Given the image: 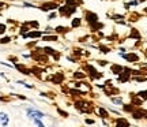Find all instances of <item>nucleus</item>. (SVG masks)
<instances>
[{"label": "nucleus", "instance_id": "26", "mask_svg": "<svg viewBox=\"0 0 147 127\" xmlns=\"http://www.w3.org/2000/svg\"><path fill=\"white\" fill-rule=\"evenodd\" d=\"M0 124L4 127L10 124V116L7 112H0Z\"/></svg>", "mask_w": 147, "mask_h": 127}, {"label": "nucleus", "instance_id": "45", "mask_svg": "<svg viewBox=\"0 0 147 127\" xmlns=\"http://www.w3.org/2000/svg\"><path fill=\"white\" fill-rule=\"evenodd\" d=\"M83 123H84V124H89V126H90V124H95L97 122H95L94 119H91V117H86V119L83 120Z\"/></svg>", "mask_w": 147, "mask_h": 127}, {"label": "nucleus", "instance_id": "19", "mask_svg": "<svg viewBox=\"0 0 147 127\" xmlns=\"http://www.w3.org/2000/svg\"><path fill=\"white\" fill-rule=\"evenodd\" d=\"M136 109V107L132 103H123V105H121V112H124V113H132V112Z\"/></svg>", "mask_w": 147, "mask_h": 127}, {"label": "nucleus", "instance_id": "21", "mask_svg": "<svg viewBox=\"0 0 147 127\" xmlns=\"http://www.w3.org/2000/svg\"><path fill=\"white\" fill-rule=\"evenodd\" d=\"M131 116L134 120H142V119H144V111H142V109L138 107L136 109L131 113Z\"/></svg>", "mask_w": 147, "mask_h": 127}, {"label": "nucleus", "instance_id": "27", "mask_svg": "<svg viewBox=\"0 0 147 127\" xmlns=\"http://www.w3.org/2000/svg\"><path fill=\"white\" fill-rule=\"evenodd\" d=\"M98 51H100V53H102V55H109V53L112 52V48H110L109 45H105V44H100V45H98Z\"/></svg>", "mask_w": 147, "mask_h": 127}, {"label": "nucleus", "instance_id": "38", "mask_svg": "<svg viewBox=\"0 0 147 127\" xmlns=\"http://www.w3.org/2000/svg\"><path fill=\"white\" fill-rule=\"evenodd\" d=\"M56 18H57V10L56 11H51V12H49V14H48V21H53V19H56Z\"/></svg>", "mask_w": 147, "mask_h": 127}, {"label": "nucleus", "instance_id": "36", "mask_svg": "<svg viewBox=\"0 0 147 127\" xmlns=\"http://www.w3.org/2000/svg\"><path fill=\"white\" fill-rule=\"evenodd\" d=\"M97 64L100 66V67H106V66H109V60H104V59H98V60H95Z\"/></svg>", "mask_w": 147, "mask_h": 127}, {"label": "nucleus", "instance_id": "10", "mask_svg": "<svg viewBox=\"0 0 147 127\" xmlns=\"http://www.w3.org/2000/svg\"><path fill=\"white\" fill-rule=\"evenodd\" d=\"M87 94L84 90L82 89H78V88H68V96L74 97V98H79V97H84V96Z\"/></svg>", "mask_w": 147, "mask_h": 127}, {"label": "nucleus", "instance_id": "56", "mask_svg": "<svg viewBox=\"0 0 147 127\" xmlns=\"http://www.w3.org/2000/svg\"><path fill=\"white\" fill-rule=\"evenodd\" d=\"M144 12H146V14H147V7H144Z\"/></svg>", "mask_w": 147, "mask_h": 127}, {"label": "nucleus", "instance_id": "46", "mask_svg": "<svg viewBox=\"0 0 147 127\" xmlns=\"http://www.w3.org/2000/svg\"><path fill=\"white\" fill-rule=\"evenodd\" d=\"M67 60H68V62H71V63H76V62H78V59L75 58V56H71V55H68V56H67Z\"/></svg>", "mask_w": 147, "mask_h": 127}, {"label": "nucleus", "instance_id": "34", "mask_svg": "<svg viewBox=\"0 0 147 127\" xmlns=\"http://www.w3.org/2000/svg\"><path fill=\"white\" fill-rule=\"evenodd\" d=\"M90 38H91V34H84V36H82V37L78 38V42L79 44H86Z\"/></svg>", "mask_w": 147, "mask_h": 127}, {"label": "nucleus", "instance_id": "2", "mask_svg": "<svg viewBox=\"0 0 147 127\" xmlns=\"http://www.w3.org/2000/svg\"><path fill=\"white\" fill-rule=\"evenodd\" d=\"M117 55H119L121 59H124L127 63H131V64L139 63V60H140V56H139L136 52H134V51H131V52H119Z\"/></svg>", "mask_w": 147, "mask_h": 127}, {"label": "nucleus", "instance_id": "18", "mask_svg": "<svg viewBox=\"0 0 147 127\" xmlns=\"http://www.w3.org/2000/svg\"><path fill=\"white\" fill-rule=\"evenodd\" d=\"M72 30L71 29V26H64V25H57V26L55 27V33H57L59 36L61 34V36H64V34H67V33H69Z\"/></svg>", "mask_w": 147, "mask_h": 127}, {"label": "nucleus", "instance_id": "13", "mask_svg": "<svg viewBox=\"0 0 147 127\" xmlns=\"http://www.w3.org/2000/svg\"><path fill=\"white\" fill-rule=\"evenodd\" d=\"M59 40H60V37H59L57 33H48L41 37V41L45 42H59Z\"/></svg>", "mask_w": 147, "mask_h": 127}, {"label": "nucleus", "instance_id": "1", "mask_svg": "<svg viewBox=\"0 0 147 127\" xmlns=\"http://www.w3.org/2000/svg\"><path fill=\"white\" fill-rule=\"evenodd\" d=\"M78 11V8H74V7H69V5H67V4H60L57 7V14L61 18H71V16L75 14Z\"/></svg>", "mask_w": 147, "mask_h": 127}, {"label": "nucleus", "instance_id": "55", "mask_svg": "<svg viewBox=\"0 0 147 127\" xmlns=\"http://www.w3.org/2000/svg\"><path fill=\"white\" fill-rule=\"evenodd\" d=\"M144 119L147 120V112H144Z\"/></svg>", "mask_w": 147, "mask_h": 127}, {"label": "nucleus", "instance_id": "20", "mask_svg": "<svg viewBox=\"0 0 147 127\" xmlns=\"http://www.w3.org/2000/svg\"><path fill=\"white\" fill-rule=\"evenodd\" d=\"M110 98V103L113 104V105H116V107H119V105H123V103H124V98L121 97L120 94H115V96H110L109 97Z\"/></svg>", "mask_w": 147, "mask_h": 127}, {"label": "nucleus", "instance_id": "37", "mask_svg": "<svg viewBox=\"0 0 147 127\" xmlns=\"http://www.w3.org/2000/svg\"><path fill=\"white\" fill-rule=\"evenodd\" d=\"M22 7H23V8H38V5L33 4V3H29V1H23V3H22Z\"/></svg>", "mask_w": 147, "mask_h": 127}, {"label": "nucleus", "instance_id": "3", "mask_svg": "<svg viewBox=\"0 0 147 127\" xmlns=\"http://www.w3.org/2000/svg\"><path fill=\"white\" fill-rule=\"evenodd\" d=\"M26 116L29 117L30 120H34V119H44V117H47V115L42 111L37 109V108L29 107V108H26Z\"/></svg>", "mask_w": 147, "mask_h": 127}, {"label": "nucleus", "instance_id": "16", "mask_svg": "<svg viewBox=\"0 0 147 127\" xmlns=\"http://www.w3.org/2000/svg\"><path fill=\"white\" fill-rule=\"evenodd\" d=\"M83 25V18H80V16H74L71 18V29H79V27H82Z\"/></svg>", "mask_w": 147, "mask_h": 127}, {"label": "nucleus", "instance_id": "35", "mask_svg": "<svg viewBox=\"0 0 147 127\" xmlns=\"http://www.w3.org/2000/svg\"><path fill=\"white\" fill-rule=\"evenodd\" d=\"M108 109H109L110 115H116V116H121V113L123 112L119 111V109H116V108H112V107H108Z\"/></svg>", "mask_w": 147, "mask_h": 127}, {"label": "nucleus", "instance_id": "29", "mask_svg": "<svg viewBox=\"0 0 147 127\" xmlns=\"http://www.w3.org/2000/svg\"><path fill=\"white\" fill-rule=\"evenodd\" d=\"M30 29H32V27L29 26V25H27L26 22H23V23H22L21 26H19V36H22V34H25V33H27L29 30H30Z\"/></svg>", "mask_w": 147, "mask_h": 127}, {"label": "nucleus", "instance_id": "53", "mask_svg": "<svg viewBox=\"0 0 147 127\" xmlns=\"http://www.w3.org/2000/svg\"><path fill=\"white\" fill-rule=\"evenodd\" d=\"M5 5H7L5 3H3V1H0V8H4Z\"/></svg>", "mask_w": 147, "mask_h": 127}, {"label": "nucleus", "instance_id": "33", "mask_svg": "<svg viewBox=\"0 0 147 127\" xmlns=\"http://www.w3.org/2000/svg\"><path fill=\"white\" fill-rule=\"evenodd\" d=\"M64 4L69 5V7H74V8H78L79 5H80L76 0H64Z\"/></svg>", "mask_w": 147, "mask_h": 127}, {"label": "nucleus", "instance_id": "8", "mask_svg": "<svg viewBox=\"0 0 147 127\" xmlns=\"http://www.w3.org/2000/svg\"><path fill=\"white\" fill-rule=\"evenodd\" d=\"M95 113H97L101 119H110V117H112V116H110L109 109H108V108H105V107H102V105L95 107Z\"/></svg>", "mask_w": 147, "mask_h": 127}, {"label": "nucleus", "instance_id": "50", "mask_svg": "<svg viewBox=\"0 0 147 127\" xmlns=\"http://www.w3.org/2000/svg\"><path fill=\"white\" fill-rule=\"evenodd\" d=\"M22 58L23 59H32V52L30 53H22Z\"/></svg>", "mask_w": 147, "mask_h": 127}, {"label": "nucleus", "instance_id": "47", "mask_svg": "<svg viewBox=\"0 0 147 127\" xmlns=\"http://www.w3.org/2000/svg\"><path fill=\"white\" fill-rule=\"evenodd\" d=\"M101 123H102L104 126H109V124H112V122H109V119H101Z\"/></svg>", "mask_w": 147, "mask_h": 127}, {"label": "nucleus", "instance_id": "7", "mask_svg": "<svg viewBox=\"0 0 147 127\" xmlns=\"http://www.w3.org/2000/svg\"><path fill=\"white\" fill-rule=\"evenodd\" d=\"M44 36V32L42 30H29L27 33H25V34H22L21 37L23 38V40H41V37Z\"/></svg>", "mask_w": 147, "mask_h": 127}, {"label": "nucleus", "instance_id": "9", "mask_svg": "<svg viewBox=\"0 0 147 127\" xmlns=\"http://www.w3.org/2000/svg\"><path fill=\"white\" fill-rule=\"evenodd\" d=\"M131 73H128V71H121L119 75H116V81L119 82V84H127V82H129L131 81Z\"/></svg>", "mask_w": 147, "mask_h": 127}, {"label": "nucleus", "instance_id": "11", "mask_svg": "<svg viewBox=\"0 0 147 127\" xmlns=\"http://www.w3.org/2000/svg\"><path fill=\"white\" fill-rule=\"evenodd\" d=\"M82 70H83L84 73L87 74V77L89 75H93V74H95L98 70H97V67H95L94 64H91V63H87V62H84L83 64H82Z\"/></svg>", "mask_w": 147, "mask_h": 127}, {"label": "nucleus", "instance_id": "41", "mask_svg": "<svg viewBox=\"0 0 147 127\" xmlns=\"http://www.w3.org/2000/svg\"><path fill=\"white\" fill-rule=\"evenodd\" d=\"M37 44H38V40H33V41H30V42H26V48L33 49V48L37 47Z\"/></svg>", "mask_w": 147, "mask_h": 127}, {"label": "nucleus", "instance_id": "30", "mask_svg": "<svg viewBox=\"0 0 147 127\" xmlns=\"http://www.w3.org/2000/svg\"><path fill=\"white\" fill-rule=\"evenodd\" d=\"M12 41V37L11 36H0V44L1 45H7V44H10V42Z\"/></svg>", "mask_w": 147, "mask_h": 127}, {"label": "nucleus", "instance_id": "42", "mask_svg": "<svg viewBox=\"0 0 147 127\" xmlns=\"http://www.w3.org/2000/svg\"><path fill=\"white\" fill-rule=\"evenodd\" d=\"M7 25L5 23H0V36H4L5 33H7Z\"/></svg>", "mask_w": 147, "mask_h": 127}, {"label": "nucleus", "instance_id": "31", "mask_svg": "<svg viewBox=\"0 0 147 127\" xmlns=\"http://www.w3.org/2000/svg\"><path fill=\"white\" fill-rule=\"evenodd\" d=\"M56 111H57V113L61 117H63V119H68V117H69V113H68V112L64 111V109H61L60 107H56Z\"/></svg>", "mask_w": 147, "mask_h": 127}, {"label": "nucleus", "instance_id": "39", "mask_svg": "<svg viewBox=\"0 0 147 127\" xmlns=\"http://www.w3.org/2000/svg\"><path fill=\"white\" fill-rule=\"evenodd\" d=\"M26 23L32 27V29H38V27H40V22L38 21H29V22H26Z\"/></svg>", "mask_w": 147, "mask_h": 127}, {"label": "nucleus", "instance_id": "6", "mask_svg": "<svg viewBox=\"0 0 147 127\" xmlns=\"http://www.w3.org/2000/svg\"><path fill=\"white\" fill-rule=\"evenodd\" d=\"M59 3L57 1H51V0H49V1H42L41 4L38 5V8H40V10L41 11H44V12H51V11H56L57 10V7H59Z\"/></svg>", "mask_w": 147, "mask_h": 127}, {"label": "nucleus", "instance_id": "57", "mask_svg": "<svg viewBox=\"0 0 147 127\" xmlns=\"http://www.w3.org/2000/svg\"><path fill=\"white\" fill-rule=\"evenodd\" d=\"M10 1H16V0H10Z\"/></svg>", "mask_w": 147, "mask_h": 127}, {"label": "nucleus", "instance_id": "24", "mask_svg": "<svg viewBox=\"0 0 147 127\" xmlns=\"http://www.w3.org/2000/svg\"><path fill=\"white\" fill-rule=\"evenodd\" d=\"M72 56H75V58L78 59V60H80V59L83 58V52H84V49L83 48H79V47H74L72 49Z\"/></svg>", "mask_w": 147, "mask_h": 127}, {"label": "nucleus", "instance_id": "12", "mask_svg": "<svg viewBox=\"0 0 147 127\" xmlns=\"http://www.w3.org/2000/svg\"><path fill=\"white\" fill-rule=\"evenodd\" d=\"M14 69L18 70L23 75H32V69H29L26 64H23V63H15L14 64Z\"/></svg>", "mask_w": 147, "mask_h": 127}, {"label": "nucleus", "instance_id": "5", "mask_svg": "<svg viewBox=\"0 0 147 127\" xmlns=\"http://www.w3.org/2000/svg\"><path fill=\"white\" fill-rule=\"evenodd\" d=\"M47 81H51L53 85H63L65 82V74L61 73V71H57V73H53L47 78Z\"/></svg>", "mask_w": 147, "mask_h": 127}, {"label": "nucleus", "instance_id": "4", "mask_svg": "<svg viewBox=\"0 0 147 127\" xmlns=\"http://www.w3.org/2000/svg\"><path fill=\"white\" fill-rule=\"evenodd\" d=\"M83 21L86 22L87 26H89V25H91V23L100 21V15H98L97 12H94V11H91V10H84L83 11Z\"/></svg>", "mask_w": 147, "mask_h": 127}, {"label": "nucleus", "instance_id": "54", "mask_svg": "<svg viewBox=\"0 0 147 127\" xmlns=\"http://www.w3.org/2000/svg\"><path fill=\"white\" fill-rule=\"evenodd\" d=\"M76 1H78L79 4H83V3H84V0H76Z\"/></svg>", "mask_w": 147, "mask_h": 127}, {"label": "nucleus", "instance_id": "14", "mask_svg": "<svg viewBox=\"0 0 147 127\" xmlns=\"http://www.w3.org/2000/svg\"><path fill=\"white\" fill-rule=\"evenodd\" d=\"M105 27V23L101 21H97L94 22V23H91V25H89V29H90V33H97L98 30H102Z\"/></svg>", "mask_w": 147, "mask_h": 127}, {"label": "nucleus", "instance_id": "48", "mask_svg": "<svg viewBox=\"0 0 147 127\" xmlns=\"http://www.w3.org/2000/svg\"><path fill=\"white\" fill-rule=\"evenodd\" d=\"M104 84H105L106 88H109V86H113V81H112V79H106Z\"/></svg>", "mask_w": 147, "mask_h": 127}, {"label": "nucleus", "instance_id": "32", "mask_svg": "<svg viewBox=\"0 0 147 127\" xmlns=\"http://www.w3.org/2000/svg\"><path fill=\"white\" fill-rule=\"evenodd\" d=\"M42 51H44V53H45V55H48V56H52V55L56 52L57 49H55V48H52V47H44V48H42Z\"/></svg>", "mask_w": 147, "mask_h": 127}, {"label": "nucleus", "instance_id": "43", "mask_svg": "<svg viewBox=\"0 0 147 127\" xmlns=\"http://www.w3.org/2000/svg\"><path fill=\"white\" fill-rule=\"evenodd\" d=\"M32 122L38 127H45V123L42 122V119H34V120H32Z\"/></svg>", "mask_w": 147, "mask_h": 127}, {"label": "nucleus", "instance_id": "15", "mask_svg": "<svg viewBox=\"0 0 147 127\" xmlns=\"http://www.w3.org/2000/svg\"><path fill=\"white\" fill-rule=\"evenodd\" d=\"M102 92H104V94H105L106 97H110V96H115V94H120L119 88H116L115 85H113V86H109V88H105Z\"/></svg>", "mask_w": 147, "mask_h": 127}, {"label": "nucleus", "instance_id": "44", "mask_svg": "<svg viewBox=\"0 0 147 127\" xmlns=\"http://www.w3.org/2000/svg\"><path fill=\"white\" fill-rule=\"evenodd\" d=\"M140 98H143V100H147V90H140V92H138L136 93Z\"/></svg>", "mask_w": 147, "mask_h": 127}, {"label": "nucleus", "instance_id": "49", "mask_svg": "<svg viewBox=\"0 0 147 127\" xmlns=\"http://www.w3.org/2000/svg\"><path fill=\"white\" fill-rule=\"evenodd\" d=\"M8 60H11V62H12V64L18 63V58H16V56H10V58H8Z\"/></svg>", "mask_w": 147, "mask_h": 127}, {"label": "nucleus", "instance_id": "23", "mask_svg": "<svg viewBox=\"0 0 147 127\" xmlns=\"http://www.w3.org/2000/svg\"><path fill=\"white\" fill-rule=\"evenodd\" d=\"M127 38H134V40H142V34L139 33V30L138 29H135V27H131V33L127 36Z\"/></svg>", "mask_w": 147, "mask_h": 127}, {"label": "nucleus", "instance_id": "28", "mask_svg": "<svg viewBox=\"0 0 147 127\" xmlns=\"http://www.w3.org/2000/svg\"><path fill=\"white\" fill-rule=\"evenodd\" d=\"M105 75H104V73H101V71H97L95 74H93V75H89L87 78H89V81H91V82H94V81H100V79H102Z\"/></svg>", "mask_w": 147, "mask_h": 127}, {"label": "nucleus", "instance_id": "25", "mask_svg": "<svg viewBox=\"0 0 147 127\" xmlns=\"http://www.w3.org/2000/svg\"><path fill=\"white\" fill-rule=\"evenodd\" d=\"M86 78H87V74L83 70H76L72 73V79H86Z\"/></svg>", "mask_w": 147, "mask_h": 127}, {"label": "nucleus", "instance_id": "17", "mask_svg": "<svg viewBox=\"0 0 147 127\" xmlns=\"http://www.w3.org/2000/svg\"><path fill=\"white\" fill-rule=\"evenodd\" d=\"M110 122L113 123V124H116V126H131L129 120H127L125 117H123V116H117L116 119L110 120Z\"/></svg>", "mask_w": 147, "mask_h": 127}, {"label": "nucleus", "instance_id": "22", "mask_svg": "<svg viewBox=\"0 0 147 127\" xmlns=\"http://www.w3.org/2000/svg\"><path fill=\"white\" fill-rule=\"evenodd\" d=\"M123 70H124V66H121V64H119V63L110 64V73L113 75H119Z\"/></svg>", "mask_w": 147, "mask_h": 127}, {"label": "nucleus", "instance_id": "40", "mask_svg": "<svg viewBox=\"0 0 147 127\" xmlns=\"http://www.w3.org/2000/svg\"><path fill=\"white\" fill-rule=\"evenodd\" d=\"M51 58L53 59V62H59V60H60V58H61V52H60V51H56V52L53 53Z\"/></svg>", "mask_w": 147, "mask_h": 127}, {"label": "nucleus", "instance_id": "52", "mask_svg": "<svg viewBox=\"0 0 147 127\" xmlns=\"http://www.w3.org/2000/svg\"><path fill=\"white\" fill-rule=\"evenodd\" d=\"M0 78H3V79H5V81H8V78H7V77L3 74V73H0Z\"/></svg>", "mask_w": 147, "mask_h": 127}, {"label": "nucleus", "instance_id": "51", "mask_svg": "<svg viewBox=\"0 0 147 127\" xmlns=\"http://www.w3.org/2000/svg\"><path fill=\"white\" fill-rule=\"evenodd\" d=\"M119 52H127V48L120 47V48H119Z\"/></svg>", "mask_w": 147, "mask_h": 127}]
</instances>
